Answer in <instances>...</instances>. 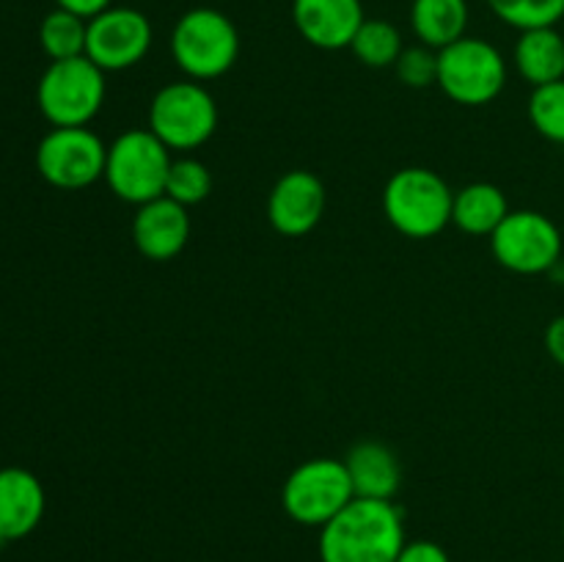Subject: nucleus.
<instances>
[{
	"label": "nucleus",
	"instance_id": "423d86ee",
	"mask_svg": "<svg viewBox=\"0 0 564 562\" xmlns=\"http://www.w3.org/2000/svg\"><path fill=\"white\" fill-rule=\"evenodd\" d=\"M438 86L452 102L479 108L505 91L507 61L499 47L485 39L463 36L438 50Z\"/></svg>",
	"mask_w": 564,
	"mask_h": 562
},
{
	"label": "nucleus",
	"instance_id": "9b49d317",
	"mask_svg": "<svg viewBox=\"0 0 564 562\" xmlns=\"http://www.w3.org/2000/svg\"><path fill=\"white\" fill-rule=\"evenodd\" d=\"M152 22L130 6H110L88 20L86 55L102 72H124L141 64L152 47Z\"/></svg>",
	"mask_w": 564,
	"mask_h": 562
},
{
	"label": "nucleus",
	"instance_id": "0eeeda50",
	"mask_svg": "<svg viewBox=\"0 0 564 562\" xmlns=\"http://www.w3.org/2000/svg\"><path fill=\"white\" fill-rule=\"evenodd\" d=\"M149 130L171 152H191L218 130V105L198 80L169 83L149 105Z\"/></svg>",
	"mask_w": 564,
	"mask_h": 562
},
{
	"label": "nucleus",
	"instance_id": "c756f323",
	"mask_svg": "<svg viewBox=\"0 0 564 562\" xmlns=\"http://www.w3.org/2000/svg\"><path fill=\"white\" fill-rule=\"evenodd\" d=\"M562 532H564V521H562Z\"/></svg>",
	"mask_w": 564,
	"mask_h": 562
},
{
	"label": "nucleus",
	"instance_id": "6ab92c4d",
	"mask_svg": "<svg viewBox=\"0 0 564 562\" xmlns=\"http://www.w3.org/2000/svg\"><path fill=\"white\" fill-rule=\"evenodd\" d=\"M468 0H413L411 28L419 44L433 50H444L466 36L468 28Z\"/></svg>",
	"mask_w": 564,
	"mask_h": 562
},
{
	"label": "nucleus",
	"instance_id": "a211bd4d",
	"mask_svg": "<svg viewBox=\"0 0 564 562\" xmlns=\"http://www.w3.org/2000/svg\"><path fill=\"white\" fill-rule=\"evenodd\" d=\"M510 215L505 191L490 182H471L455 193L452 202V224L471 237H490Z\"/></svg>",
	"mask_w": 564,
	"mask_h": 562
},
{
	"label": "nucleus",
	"instance_id": "ddd939ff",
	"mask_svg": "<svg viewBox=\"0 0 564 562\" xmlns=\"http://www.w3.org/2000/svg\"><path fill=\"white\" fill-rule=\"evenodd\" d=\"M132 240L141 257L152 262H169L185 251L191 240V215L174 198L160 196L138 207L132 218Z\"/></svg>",
	"mask_w": 564,
	"mask_h": 562
},
{
	"label": "nucleus",
	"instance_id": "f257e3e1",
	"mask_svg": "<svg viewBox=\"0 0 564 562\" xmlns=\"http://www.w3.org/2000/svg\"><path fill=\"white\" fill-rule=\"evenodd\" d=\"M405 521L394 501L356 499L319 527L323 562H397L405 549Z\"/></svg>",
	"mask_w": 564,
	"mask_h": 562
},
{
	"label": "nucleus",
	"instance_id": "c85d7f7f",
	"mask_svg": "<svg viewBox=\"0 0 564 562\" xmlns=\"http://www.w3.org/2000/svg\"><path fill=\"white\" fill-rule=\"evenodd\" d=\"M562 477H564V463H562Z\"/></svg>",
	"mask_w": 564,
	"mask_h": 562
},
{
	"label": "nucleus",
	"instance_id": "393cba45",
	"mask_svg": "<svg viewBox=\"0 0 564 562\" xmlns=\"http://www.w3.org/2000/svg\"><path fill=\"white\" fill-rule=\"evenodd\" d=\"M397 77L408 88H430L438 83V50L427 44H413L400 53L394 64Z\"/></svg>",
	"mask_w": 564,
	"mask_h": 562
},
{
	"label": "nucleus",
	"instance_id": "4be33fe9",
	"mask_svg": "<svg viewBox=\"0 0 564 562\" xmlns=\"http://www.w3.org/2000/svg\"><path fill=\"white\" fill-rule=\"evenodd\" d=\"M505 25L518 31L556 28L564 17V0H485Z\"/></svg>",
	"mask_w": 564,
	"mask_h": 562
},
{
	"label": "nucleus",
	"instance_id": "2eb2a0df",
	"mask_svg": "<svg viewBox=\"0 0 564 562\" xmlns=\"http://www.w3.org/2000/svg\"><path fill=\"white\" fill-rule=\"evenodd\" d=\"M47 496L42 479L20 466L0 468V540H22L42 523Z\"/></svg>",
	"mask_w": 564,
	"mask_h": 562
},
{
	"label": "nucleus",
	"instance_id": "39448f33",
	"mask_svg": "<svg viewBox=\"0 0 564 562\" xmlns=\"http://www.w3.org/2000/svg\"><path fill=\"white\" fill-rule=\"evenodd\" d=\"M174 158L152 130H127L108 147L105 182L127 204L154 202L165 196V180Z\"/></svg>",
	"mask_w": 564,
	"mask_h": 562
},
{
	"label": "nucleus",
	"instance_id": "4468645a",
	"mask_svg": "<svg viewBox=\"0 0 564 562\" xmlns=\"http://www.w3.org/2000/svg\"><path fill=\"white\" fill-rule=\"evenodd\" d=\"M361 0H292L297 33L317 50H345L364 25Z\"/></svg>",
	"mask_w": 564,
	"mask_h": 562
},
{
	"label": "nucleus",
	"instance_id": "b1692460",
	"mask_svg": "<svg viewBox=\"0 0 564 562\" xmlns=\"http://www.w3.org/2000/svg\"><path fill=\"white\" fill-rule=\"evenodd\" d=\"M529 121L543 138L564 143V80L532 88L529 97Z\"/></svg>",
	"mask_w": 564,
	"mask_h": 562
},
{
	"label": "nucleus",
	"instance_id": "7ed1b4c3",
	"mask_svg": "<svg viewBox=\"0 0 564 562\" xmlns=\"http://www.w3.org/2000/svg\"><path fill=\"white\" fill-rule=\"evenodd\" d=\"M455 193L435 171L411 165L386 182L383 215L400 235L427 240L452 224Z\"/></svg>",
	"mask_w": 564,
	"mask_h": 562
},
{
	"label": "nucleus",
	"instance_id": "f3484780",
	"mask_svg": "<svg viewBox=\"0 0 564 562\" xmlns=\"http://www.w3.org/2000/svg\"><path fill=\"white\" fill-rule=\"evenodd\" d=\"M512 61L523 80L532 88L564 80V36L556 28H532L521 31Z\"/></svg>",
	"mask_w": 564,
	"mask_h": 562
},
{
	"label": "nucleus",
	"instance_id": "bb28decb",
	"mask_svg": "<svg viewBox=\"0 0 564 562\" xmlns=\"http://www.w3.org/2000/svg\"><path fill=\"white\" fill-rule=\"evenodd\" d=\"M110 6H113V0H55V9L72 11L83 20H94L97 14L108 11Z\"/></svg>",
	"mask_w": 564,
	"mask_h": 562
},
{
	"label": "nucleus",
	"instance_id": "20e7f679",
	"mask_svg": "<svg viewBox=\"0 0 564 562\" xmlns=\"http://www.w3.org/2000/svg\"><path fill=\"white\" fill-rule=\"evenodd\" d=\"M108 83L88 55L50 61L36 86V105L53 127H88L102 110Z\"/></svg>",
	"mask_w": 564,
	"mask_h": 562
},
{
	"label": "nucleus",
	"instance_id": "1a4fd4ad",
	"mask_svg": "<svg viewBox=\"0 0 564 562\" xmlns=\"http://www.w3.org/2000/svg\"><path fill=\"white\" fill-rule=\"evenodd\" d=\"M490 251L496 262L512 273H549L562 259V231L538 209H510L490 235Z\"/></svg>",
	"mask_w": 564,
	"mask_h": 562
},
{
	"label": "nucleus",
	"instance_id": "f8f14e48",
	"mask_svg": "<svg viewBox=\"0 0 564 562\" xmlns=\"http://www.w3.org/2000/svg\"><path fill=\"white\" fill-rule=\"evenodd\" d=\"M328 193L323 180L306 169L286 171L268 196V218L279 235L303 237L323 220Z\"/></svg>",
	"mask_w": 564,
	"mask_h": 562
},
{
	"label": "nucleus",
	"instance_id": "412c9836",
	"mask_svg": "<svg viewBox=\"0 0 564 562\" xmlns=\"http://www.w3.org/2000/svg\"><path fill=\"white\" fill-rule=\"evenodd\" d=\"M350 50L369 69H386L397 64L405 44H402V33L389 20H364Z\"/></svg>",
	"mask_w": 564,
	"mask_h": 562
},
{
	"label": "nucleus",
	"instance_id": "aec40b11",
	"mask_svg": "<svg viewBox=\"0 0 564 562\" xmlns=\"http://www.w3.org/2000/svg\"><path fill=\"white\" fill-rule=\"evenodd\" d=\"M88 20L72 11L53 9L39 25V44L50 61H66L86 55Z\"/></svg>",
	"mask_w": 564,
	"mask_h": 562
},
{
	"label": "nucleus",
	"instance_id": "a878e982",
	"mask_svg": "<svg viewBox=\"0 0 564 562\" xmlns=\"http://www.w3.org/2000/svg\"><path fill=\"white\" fill-rule=\"evenodd\" d=\"M397 562H452V560L444 551V545L433 543V540H413V543H405V549L400 551Z\"/></svg>",
	"mask_w": 564,
	"mask_h": 562
},
{
	"label": "nucleus",
	"instance_id": "cd10ccee",
	"mask_svg": "<svg viewBox=\"0 0 564 562\" xmlns=\"http://www.w3.org/2000/svg\"><path fill=\"white\" fill-rule=\"evenodd\" d=\"M545 350L560 367H564V314L554 317L545 328Z\"/></svg>",
	"mask_w": 564,
	"mask_h": 562
},
{
	"label": "nucleus",
	"instance_id": "5701e85b",
	"mask_svg": "<svg viewBox=\"0 0 564 562\" xmlns=\"http://www.w3.org/2000/svg\"><path fill=\"white\" fill-rule=\"evenodd\" d=\"M209 193H213V174L202 160L180 158L171 163L165 196L174 198L182 207H191V204H202Z\"/></svg>",
	"mask_w": 564,
	"mask_h": 562
},
{
	"label": "nucleus",
	"instance_id": "dca6fc26",
	"mask_svg": "<svg viewBox=\"0 0 564 562\" xmlns=\"http://www.w3.org/2000/svg\"><path fill=\"white\" fill-rule=\"evenodd\" d=\"M345 466L350 472L352 490L361 499H386L391 501L400 490V461L394 452L380 441H358L345 457Z\"/></svg>",
	"mask_w": 564,
	"mask_h": 562
},
{
	"label": "nucleus",
	"instance_id": "f03ea898",
	"mask_svg": "<svg viewBox=\"0 0 564 562\" xmlns=\"http://www.w3.org/2000/svg\"><path fill=\"white\" fill-rule=\"evenodd\" d=\"M171 55L191 80H215L237 64L240 31L224 11L196 6L176 20Z\"/></svg>",
	"mask_w": 564,
	"mask_h": 562
},
{
	"label": "nucleus",
	"instance_id": "6e6552de",
	"mask_svg": "<svg viewBox=\"0 0 564 562\" xmlns=\"http://www.w3.org/2000/svg\"><path fill=\"white\" fill-rule=\"evenodd\" d=\"M356 499L350 472L336 457H312L292 468L281 488V505L303 527H325Z\"/></svg>",
	"mask_w": 564,
	"mask_h": 562
},
{
	"label": "nucleus",
	"instance_id": "9d476101",
	"mask_svg": "<svg viewBox=\"0 0 564 562\" xmlns=\"http://www.w3.org/2000/svg\"><path fill=\"white\" fill-rule=\"evenodd\" d=\"M108 147L88 127H53L36 147V169L47 185L83 191L105 180Z\"/></svg>",
	"mask_w": 564,
	"mask_h": 562
}]
</instances>
